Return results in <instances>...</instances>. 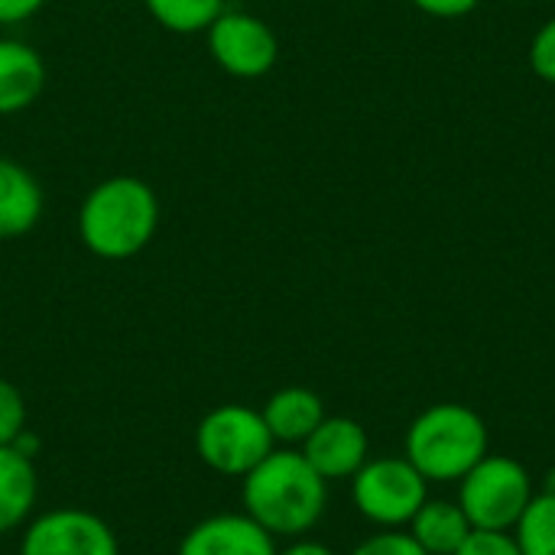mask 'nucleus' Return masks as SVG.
<instances>
[{
	"mask_svg": "<svg viewBox=\"0 0 555 555\" xmlns=\"http://www.w3.org/2000/svg\"><path fill=\"white\" fill-rule=\"evenodd\" d=\"M328 507V481L302 459V452L273 449L250 475H244V514L270 537L309 533Z\"/></svg>",
	"mask_w": 555,
	"mask_h": 555,
	"instance_id": "nucleus-1",
	"label": "nucleus"
},
{
	"mask_svg": "<svg viewBox=\"0 0 555 555\" xmlns=\"http://www.w3.org/2000/svg\"><path fill=\"white\" fill-rule=\"evenodd\" d=\"M159 228V198L137 176L98 182L78 208V237L101 260L137 257Z\"/></svg>",
	"mask_w": 555,
	"mask_h": 555,
	"instance_id": "nucleus-2",
	"label": "nucleus"
},
{
	"mask_svg": "<svg viewBox=\"0 0 555 555\" xmlns=\"http://www.w3.org/2000/svg\"><path fill=\"white\" fill-rule=\"evenodd\" d=\"M488 423L465 403H436L406 429V459L429 485L462 481L488 455Z\"/></svg>",
	"mask_w": 555,
	"mask_h": 555,
	"instance_id": "nucleus-3",
	"label": "nucleus"
},
{
	"mask_svg": "<svg viewBox=\"0 0 555 555\" xmlns=\"http://www.w3.org/2000/svg\"><path fill=\"white\" fill-rule=\"evenodd\" d=\"M537 498L530 472L511 455H485L459 481V507L475 530L507 533Z\"/></svg>",
	"mask_w": 555,
	"mask_h": 555,
	"instance_id": "nucleus-4",
	"label": "nucleus"
},
{
	"mask_svg": "<svg viewBox=\"0 0 555 555\" xmlns=\"http://www.w3.org/2000/svg\"><path fill=\"white\" fill-rule=\"evenodd\" d=\"M273 446L276 442L263 423V413L241 406V403H224L211 410L195 429L198 459L211 472L228 475V478L250 475L273 452Z\"/></svg>",
	"mask_w": 555,
	"mask_h": 555,
	"instance_id": "nucleus-5",
	"label": "nucleus"
},
{
	"mask_svg": "<svg viewBox=\"0 0 555 555\" xmlns=\"http://www.w3.org/2000/svg\"><path fill=\"white\" fill-rule=\"evenodd\" d=\"M351 498L364 520L397 530L410 527L416 511L429 501V481L403 455L367 459L351 478Z\"/></svg>",
	"mask_w": 555,
	"mask_h": 555,
	"instance_id": "nucleus-6",
	"label": "nucleus"
},
{
	"mask_svg": "<svg viewBox=\"0 0 555 555\" xmlns=\"http://www.w3.org/2000/svg\"><path fill=\"white\" fill-rule=\"evenodd\" d=\"M205 33L211 59L234 78H263L280 59L276 33L254 13L221 10Z\"/></svg>",
	"mask_w": 555,
	"mask_h": 555,
	"instance_id": "nucleus-7",
	"label": "nucleus"
},
{
	"mask_svg": "<svg viewBox=\"0 0 555 555\" xmlns=\"http://www.w3.org/2000/svg\"><path fill=\"white\" fill-rule=\"evenodd\" d=\"M20 555H120L114 530L78 507L49 511L23 533Z\"/></svg>",
	"mask_w": 555,
	"mask_h": 555,
	"instance_id": "nucleus-8",
	"label": "nucleus"
},
{
	"mask_svg": "<svg viewBox=\"0 0 555 555\" xmlns=\"http://www.w3.org/2000/svg\"><path fill=\"white\" fill-rule=\"evenodd\" d=\"M371 455L367 429L348 416H325L315 433L302 442V459L325 478L341 481L354 478Z\"/></svg>",
	"mask_w": 555,
	"mask_h": 555,
	"instance_id": "nucleus-9",
	"label": "nucleus"
},
{
	"mask_svg": "<svg viewBox=\"0 0 555 555\" xmlns=\"http://www.w3.org/2000/svg\"><path fill=\"white\" fill-rule=\"evenodd\" d=\"M179 555H276V543L247 514H218L185 533Z\"/></svg>",
	"mask_w": 555,
	"mask_h": 555,
	"instance_id": "nucleus-10",
	"label": "nucleus"
},
{
	"mask_svg": "<svg viewBox=\"0 0 555 555\" xmlns=\"http://www.w3.org/2000/svg\"><path fill=\"white\" fill-rule=\"evenodd\" d=\"M42 55L20 39H0V117L26 111L42 94Z\"/></svg>",
	"mask_w": 555,
	"mask_h": 555,
	"instance_id": "nucleus-11",
	"label": "nucleus"
},
{
	"mask_svg": "<svg viewBox=\"0 0 555 555\" xmlns=\"http://www.w3.org/2000/svg\"><path fill=\"white\" fill-rule=\"evenodd\" d=\"M42 218V185L39 179L0 156V241H13L29 234Z\"/></svg>",
	"mask_w": 555,
	"mask_h": 555,
	"instance_id": "nucleus-12",
	"label": "nucleus"
},
{
	"mask_svg": "<svg viewBox=\"0 0 555 555\" xmlns=\"http://www.w3.org/2000/svg\"><path fill=\"white\" fill-rule=\"evenodd\" d=\"M260 413L273 442L296 446V442H306L315 433V426L325 420V403L319 393L306 387H286V390H276Z\"/></svg>",
	"mask_w": 555,
	"mask_h": 555,
	"instance_id": "nucleus-13",
	"label": "nucleus"
},
{
	"mask_svg": "<svg viewBox=\"0 0 555 555\" xmlns=\"http://www.w3.org/2000/svg\"><path fill=\"white\" fill-rule=\"evenodd\" d=\"M472 524L459 501H426L410 520V537L429 555H455L472 537Z\"/></svg>",
	"mask_w": 555,
	"mask_h": 555,
	"instance_id": "nucleus-14",
	"label": "nucleus"
},
{
	"mask_svg": "<svg viewBox=\"0 0 555 555\" xmlns=\"http://www.w3.org/2000/svg\"><path fill=\"white\" fill-rule=\"evenodd\" d=\"M36 504V472L33 459L20 455L13 446H0V533L16 530Z\"/></svg>",
	"mask_w": 555,
	"mask_h": 555,
	"instance_id": "nucleus-15",
	"label": "nucleus"
},
{
	"mask_svg": "<svg viewBox=\"0 0 555 555\" xmlns=\"http://www.w3.org/2000/svg\"><path fill=\"white\" fill-rule=\"evenodd\" d=\"M143 3L163 29L182 36L205 33L224 10V0H143Z\"/></svg>",
	"mask_w": 555,
	"mask_h": 555,
	"instance_id": "nucleus-16",
	"label": "nucleus"
},
{
	"mask_svg": "<svg viewBox=\"0 0 555 555\" xmlns=\"http://www.w3.org/2000/svg\"><path fill=\"white\" fill-rule=\"evenodd\" d=\"M520 555H555V494H537L514 527Z\"/></svg>",
	"mask_w": 555,
	"mask_h": 555,
	"instance_id": "nucleus-17",
	"label": "nucleus"
},
{
	"mask_svg": "<svg viewBox=\"0 0 555 555\" xmlns=\"http://www.w3.org/2000/svg\"><path fill=\"white\" fill-rule=\"evenodd\" d=\"M26 429V403L20 390L0 380V446H13Z\"/></svg>",
	"mask_w": 555,
	"mask_h": 555,
	"instance_id": "nucleus-18",
	"label": "nucleus"
},
{
	"mask_svg": "<svg viewBox=\"0 0 555 555\" xmlns=\"http://www.w3.org/2000/svg\"><path fill=\"white\" fill-rule=\"evenodd\" d=\"M530 68L546 85H555V16L546 20L530 42Z\"/></svg>",
	"mask_w": 555,
	"mask_h": 555,
	"instance_id": "nucleus-19",
	"label": "nucleus"
},
{
	"mask_svg": "<svg viewBox=\"0 0 555 555\" xmlns=\"http://www.w3.org/2000/svg\"><path fill=\"white\" fill-rule=\"evenodd\" d=\"M351 555H429L410 533L400 530H387V533H374L371 540H364Z\"/></svg>",
	"mask_w": 555,
	"mask_h": 555,
	"instance_id": "nucleus-20",
	"label": "nucleus"
},
{
	"mask_svg": "<svg viewBox=\"0 0 555 555\" xmlns=\"http://www.w3.org/2000/svg\"><path fill=\"white\" fill-rule=\"evenodd\" d=\"M455 555H520L514 533H494V530H472V537L462 543Z\"/></svg>",
	"mask_w": 555,
	"mask_h": 555,
	"instance_id": "nucleus-21",
	"label": "nucleus"
},
{
	"mask_svg": "<svg viewBox=\"0 0 555 555\" xmlns=\"http://www.w3.org/2000/svg\"><path fill=\"white\" fill-rule=\"evenodd\" d=\"M481 0H413L416 10L436 16V20H459V16H468Z\"/></svg>",
	"mask_w": 555,
	"mask_h": 555,
	"instance_id": "nucleus-22",
	"label": "nucleus"
},
{
	"mask_svg": "<svg viewBox=\"0 0 555 555\" xmlns=\"http://www.w3.org/2000/svg\"><path fill=\"white\" fill-rule=\"evenodd\" d=\"M49 0H0V23L10 26V23H23L29 16H36Z\"/></svg>",
	"mask_w": 555,
	"mask_h": 555,
	"instance_id": "nucleus-23",
	"label": "nucleus"
},
{
	"mask_svg": "<svg viewBox=\"0 0 555 555\" xmlns=\"http://www.w3.org/2000/svg\"><path fill=\"white\" fill-rule=\"evenodd\" d=\"M276 555H335L325 543H315V540H299L286 550H276Z\"/></svg>",
	"mask_w": 555,
	"mask_h": 555,
	"instance_id": "nucleus-24",
	"label": "nucleus"
},
{
	"mask_svg": "<svg viewBox=\"0 0 555 555\" xmlns=\"http://www.w3.org/2000/svg\"><path fill=\"white\" fill-rule=\"evenodd\" d=\"M543 494H555V468L546 472V478H543Z\"/></svg>",
	"mask_w": 555,
	"mask_h": 555,
	"instance_id": "nucleus-25",
	"label": "nucleus"
}]
</instances>
